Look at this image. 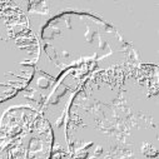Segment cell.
Returning a JSON list of instances; mask_svg holds the SVG:
<instances>
[{
    "instance_id": "6da1fadb",
    "label": "cell",
    "mask_w": 159,
    "mask_h": 159,
    "mask_svg": "<svg viewBox=\"0 0 159 159\" xmlns=\"http://www.w3.org/2000/svg\"><path fill=\"white\" fill-rule=\"evenodd\" d=\"M0 159H49L53 130L49 122L29 107H14L0 120Z\"/></svg>"
}]
</instances>
